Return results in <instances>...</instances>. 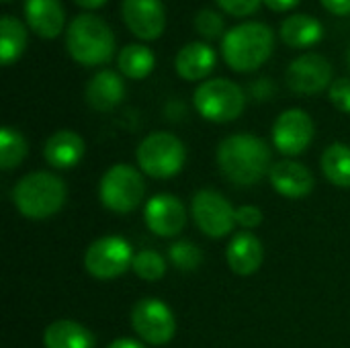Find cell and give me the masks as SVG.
<instances>
[{"mask_svg":"<svg viewBox=\"0 0 350 348\" xmlns=\"http://www.w3.org/2000/svg\"><path fill=\"white\" fill-rule=\"evenodd\" d=\"M265 215L256 205H242L236 209V224L244 230H256L262 224Z\"/></svg>","mask_w":350,"mask_h":348,"instance_id":"cell-32","label":"cell"},{"mask_svg":"<svg viewBox=\"0 0 350 348\" xmlns=\"http://www.w3.org/2000/svg\"><path fill=\"white\" fill-rule=\"evenodd\" d=\"M146 195V183L137 168L129 164H115L111 166L100 183H98V197L100 203L113 213H129L139 207Z\"/></svg>","mask_w":350,"mask_h":348,"instance_id":"cell-7","label":"cell"},{"mask_svg":"<svg viewBox=\"0 0 350 348\" xmlns=\"http://www.w3.org/2000/svg\"><path fill=\"white\" fill-rule=\"evenodd\" d=\"M320 166L328 183L340 189H350V146L340 142L328 146L322 154Z\"/></svg>","mask_w":350,"mask_h":348,"instance_id":"cell-25","label":"cell"},{"mask_svg":"<svg viewBox=\"0 0 350 348\" xmlns=\"http://www.w3.org/2000/svg\"><path fill=\"white\" fill-rule=\"evenodd\" d=\"M271 187L285 199H304L314 191L312 170L295 160H281L271 166Z\"/></svg>","mask_w":350,"mask_h":348,"instance_id":"cell-15","label":"cell"},{"mask_svg":"<svg viewBox=\"0 0 350 348\" xmlns=\"http://www.w3.org/2000/svg\"><path fill=\"white\" fill-rule=\"evenodd\" d=\"M349 66H350V49H349Z\"/></svg>","mask_w":350,"mask_h":348,"instance_id":"cell-37","label":"cell"},{"mask_svg":"<svg viewBox=\"0 0 350 348\" xmlns=\"http://www.w3.org/2000/svg\"><path fill=\"white\" fill-rule=\"evenodd\" d=\"M27 139L21 131L12 127H2L0 131V168L12 170L16 168L27 156Z\"/></svg>","mask_w":350,"mask_h":348,"instance_id":"cell-26","label":"cell"},{"mask_svg":"<svg viewBox=\"0 0 350 348\" xmlns=\"http://www.w3.org/2000/svg\"><path fill=\"white\" fill-rule=\"evenodd\" d=\"M107 348H146V345L139 340H133V338H117Z\"/></svg>","mask_w":350,"mask_h":348,"instance_id":"cell-35","label":"cell"},{"mask_svg":"<svg viewBox=\"0 0 350 348\" xmlns=\"http://www.w3.org/2000/svg\"><path fill=\"white\" fill-rule=\"evenodd\" d=\"M316 125L314 119L301 109L283 111L273 125V144L275 148L289 158L304 154L314 142Z\"/></svg>","mask_w":350,"mask_h":348,"instance_id":"cell-11","label":"cell"},{"mask_svg":"<svg viewBox=\"0 0 350 348\" xmlns=\"http://www.w3.org/2000/svg\"><path fill=\"white\" fill-rule=\"evenodd\" d=\"M68 199L66 183L51 172L25 174L12 189V203L27 219H47L62 211Z\"/></svg>","mask_w":350,"mask_h":348,"instance_id":"cell-3","label":"cell"},{"mask_svg":"<svg viewBox=\"0 0 350 348\" xmlns=\"http://www.w3.org/2000/svg\"><path fill=\"white\" fill-rule=\"evenodd\" d=\"M129 320L135 334L152 347H164L176 334V318L172 310L156 297L139 299L133 306Z\"/></svg>","mask_w":350,"mask_h":348,"instance_id":"cell-10","label":"cell"},{"mask_svg":"<svg viewBox=\"0 0 350 348\" xmlns=\"http://www.w3.org/2000/svg\"><path fill=\"white\" fill-rule=\"evenodd\" d=\"M94 334L74 320L51 322L43 332L45 348H94Z\"/></svg>","mask_w":350,"mask_h":348,"instance_id":"cell-21","label":"cell"},{"mask_svg":"<svg viewBox=\"0 0 350 348\" xmlns=\"http://www.w3.org/2000/svg\"><path fill=\"white\" fill-rule=\"evenodd\" d=\"M265 0H217V4L232 16H248L254 14Z\"/></svg>","mask_w":350,"mask_h":348,"instance_id":"cell-31","label":"cell"},{"mask_svg":"<svg viewBox=\"0 0 350 348\" xmlns=\"http://www.w3.org/2000/svg\"><path fill=\"white\" fill-rule=\"evenodd\" d=\"M226 260L236 275H254L265 260L262 242L252 232H238L226 248Z\"/></svg>","mask_w":350,"mask_h":348,"instance_id":"cell-16","label":"cell"},{"mask_svg":"<svg viewBox=\"0 0 350 348\" xmlns=\"http://www.w3.org/2000/svg\"><path fill=\"white\" fill-rule=\"evenodd\" d=\"M123 98H125V82L113 70H100L86 84V103L98 113L113 111L115 107L121 105Z\"/></svg>","mask_w":350,"mask_h":348,"instance_id":"cell-20","label":"cell"},{"mask_svg":"<svg viewBox=\"0 0 350 348\" xmlns=\"http://www.w3.org/2000/svg\"><path fill=\"white\" fill-rule=\"evenodd\" d=\"M328 96L338 111L350 113V78H338L336 82H332Z\"/></svg>","mask_w":350,"mask_h":348,"instance_id":"cell-30","label":"cell"},{"mask_svg":"<svg viewBox=\"0 0 350 348\" xmlns=\"http://www.w3.org/2000/svg\"><path fill=\"white\" fill-rule=\"evenodd\" d=\"M224 27H226V23H224L221 14H217V12L211 10V8H203V10H199V14L195 16V29H197V33L203 35L205 39H215V37H219V35L224 33Z\"/></svg>","mask_w":350,"mask_h":348,"instance_id":"cell-29","label":"cell"},{"mask_svg":"<svg viewBox=\"0 0 350 348\" xmlns=\"http://www.w3.org/2000/svg\"><path fill=\"white\" fill-rule=\"evenodd\" d=\"M144 222L156 236L174 238L187 226V209L178 197L170 193H158L148 199L144 207Z\"/></svg>","mask_w":350,"mask_h":348,"instance_id":"cell-13","label":"cell"},{"mask_svg":"<svg viewBox=\"0 0 350 348\" xmlns=\"http://www.w3.org/2000/svg\"><path fill=\"white\" fill-rule=\"evenodd\" d=\"M27 25L43 39H53L64 31L66 12L59 0H25Z\"/></svg>","mask_w":350,"mask_h":348,"instance_id":"cell-19","label":"cell"},{"mask_svg":"<svg viewBox=\"0 0 350 348\" xmlns=\"http://www.w3.org/2000/svg\"><path fill=\"white\" fill-rule=\"evenodd\" d=\"M27 47V29L25 25L10 14L0 18V64H14Z\"/></svg>","mask_w":350,"mask_h":348,"instance_id":"cell-23","label":"cell"},{"mask_svg":"<svg viewBox=\"0 0 350 348\" xmlns=\"http://www.w3.org/2000/svg\"><path fill=\"white\" fill-rule=\"evenodd\" d=\"M217 166L232 183L252 187L271 172V150L252 133H234L217 146Z\"/></svg>","mask_w":350,"mask_h":348,"instance_id":"cell-1","label":"cell"},{"mask_svg":"<svg viewBox=\"0 0 350 348\" xmlns=\"http://www.w3.org/2000/svg\"><path fill=\"white\" fill-rule=\"evenodd\" d=\"M2 2H10V0H2Z\"/></svg>","mask_w":350,"mask_h":348,"instance_id":"cell-38","label":"cell"},{"mask_svg":"<svg viewBox=\"0 0 350 348\" xmlns=\"http://www.w3.org/2000/svg\"><path fill=\"white\" fill-rule=\"evenodd\" d=\"M193 103L203 119L213 123H230L242 115L246 107V94L236 82L213 78L197 86Z\"/></svg>","mask_w":350,"mask_h":348,"instance_id":"cell-6","label":"cell"},{"mask_svg":"<svg viewBox=\"0 0 350 348\" xmlns=\"http://www.w3.org/2000/svg\"><path fill=\"white\" fill-rule=\"evenodd\" d=\"M66 47L74 62L82 66H100L115 55V33L96 14H78L66 31Z\"/></svg>","mask_w":350,"mask_h":348,"instance_id":"cell-4","label":"cell"},{"mask_svg":"<svg viewBox=\"0 0 350 348\" xmlns=\"http://www.w3.org/2000/svg\"><path fill=\"white\" fill-rule=\"evenodd\" d=\"M131 244L121 236H103L94 240L84 252V269L98 281L121 277L133 265Z\"/></svg>","mask_w":350,"mask_h":348,"instance_id":"cell-8","label":"cell"},{"mask_svg":"<svg viewBox=\"0 0 350 348\" xmlns=\"http://www.w3.org/2000/svg\"><path fill=\"white\" fill-rule=\"evenodd\" d=\"M215 64H217V55L213 47L203 41H193V43H187L176 53L174 70L183 80L197 82V80L211 76V72L215 70Z\"/></svg>","mask_w":350,"mask_h":348,"instance_id":"cell-17","label":"cell"},{"mask_svg":"<svg viewBox=\"0 0 350 348\" xmlns=\"http://www.w3.org/2000/svg\"><path fill=\"white\" fill-rule=\"evenodd\" d=\"M121 12L127 29L137 39L154 41L166 29V10L162 0H123Z\"/></svg>","mask_w":350,"mask_h":348,"instance_id":"cell-14","label":"cell"},{"mask_svg":"<svg viewBox=\"0 0 350 348\" xmlns=\"http://www.w3.org/2000/svg\"><path fill=\"white\" fill-rule=\"evenodd\" d=\"M322 4L332 14H338V16L350 14V0H322Z\"/></svg>","mask_w":350,"mask_h":348,"instance_id":"cell-33","label":"cell"},{"mask_svg":"<svg viewBox=\"0 0 350 348\" xmlns=\"http://www.w3.org/2000/svg\"><path fill=\"white\" fill-rule=\"evenodd\" d=\"M332 82V64L320 53H306L287 68V84L293 92L310 96L320 94Z\"/></svg>","mask_w":350,"mask_h":348,"instance_id":"cell-12","label":"cell"},{"mask_svg":"<svg viewBox=\"0 0 350 348\" xmlns=\"http://www.w3.org/2000/svg\"><path fill=\"white\" fill-rule=\"evenodd\" d=\"M117 66H119L123 76H127L131 80H144L146 76L152 74V70L156 66V57H154V51L148 45L131 43V45H125L119 51Z\"/></svg>","mask_w":350,"mask_h":348,"instance_id":"cell-24","label":"cell"},{"mask_svg":"<svg viewBox=\"0 0 350 348\" xmlns=\"http://www.w3.org/2000/svg\"><path fill=\"white\" fill-rule=\"evenodd\" d=\"M78 6L86 8V10H94V8H100L107 0H74Z\"/></svg>","mask_w":350,"mask_h":348,"instance_id":"cell-36","label":"cell"},{"mask_svg":"<svg viewBox=\"0 0 350 348\" xmlns=\"http://www.w3.org/2000/svg\"><path fill=\"white\" fill-rule=\"evenodd\" d=\"M84 139L72 129H59L51 133L43 146V158L57 170L74 168L84 156Z\"/></svg>","mask_w":350,"mask_h":348,"instance_id":"cell-18","label":"cell"},{"mask_svg":"<svg viewBox=\"0 0 350 348\" xmlns=\"http://www.w3.org/2000/svg\"><path fill=\"white\" fill-rule=\"evenodd\" d=\"M265 4L275 12H285V10L295 8L299 4V0H265Z\"/></svg>","mask_w":350,"mask_h":348,"instance_id":"cell-34","label":"cell"},{"mask_svg":"<svg viewBox=\"0 0 350 348\" xmlns=\"http://www.w3.org/2000/svg\"><path fill=\"white\" fill-rule=\"evenodd\" d=\"M324 37L322 23L310 14H291L281 25V39L285 45L295 49H308L320 43Z\"/></svg>","mask_w":350,"mask_h":348,"instance_id":"cell-22","label":"cell"},{"mask_svg":"<svg viewBox=\"0 0 350 348\" xmlns=\"http://www.w3.org/2000/svg\"><path fill=\"white\" fill-rule=\"evenodd\" d=\"M131 269L142 281L156 283L166 275V260L160 252H156L152 248H144V250L135 252Z\"/></svg>","mask_w":350,"mask_h":348,"instance_id":"cell-27","label":"cell"},{"mask_svg":"<svg viewBox=\"0 0 350 348\" xmlns=\"http://www.w3.org/2000/svg\"><path fill=\"white\" fill-rule=\"evenodd\" d=\"M275 33L267 23H242L232 27L221 39L226 64L236 72L258 70L273 53Z\"/></svg>","mask_w":350,"mask_h":348,"instance_id":"cell-2","label":"cell"},{"mask_svg":"<svg viewBox=\"0 0 350 348\" xmlns=\"http://www.w3.org/2000/svg\"><path fill=\"white\" fill-rule=\"evenodd\" d=\"M135 158L144 174L152 178H170L183 170L187 148L174 133L154 131L139 142Z\"/></svg>","mask_w":350,"mask_h":348,"instance_id":"cell-5","label":"cell"},{"mask_svg":"<svg viewBox=\"0 0 350 348\" xmlns=\"http://www.w3.org/2000/svg\"><path fill=\"white\" fill-rule=\"evenodd\" d=\"M168 258L178 271H197L203 265V250L191 240H176L168 248Z\"/></svg>","mask_w":350,"mask_h":348,"instance_id":"cell-28","label":"cell"},{"mask_svg":"<svg viewBox=\"0 0 350 348\" xmlns=\"http://www.w3.org/2000/svg\"><path fill=\"white\" fill-rule=\"evenodd\" d=\"M191 215L197 228L207 238H226L234 232L236 224V209L232 203L213 189H201L193 195L191 201Z\"/></svg>","mask_w":350,"mask_h":348,"instance_id":"cell-9","label":"cell"}]
</instances>
